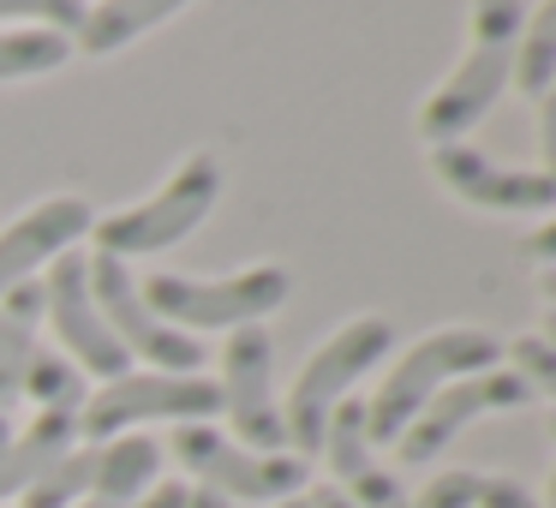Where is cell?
<instances>
[{
  "mask_svg": "<svg viewBox=\"0 0 556 508\" xmlns=\"http://www.w3.org/2000/svg\"><path fill=\"white\" fill-rule=\"evenodd\" d=\"M90 228H97V209L78 192H54L42 204H30L25 216H13L0 228V300L18 281H37V269H49L54 257L78 252V240H90Z\"/></svg>",
  "mask_w": 556,
  "mask_h": 508,
  "instance_id": "4fadbf2b",
  "label": "cell"
},
{
  "mask_svg": "<svg viewBox=\"0 0 556 508\" xmlns=\"http://www.w3.org/2000/svg\"><path fill=\"white\" fill-rule=\"evenodd\" d=\"M527 252H532V264L556 269V221H544V228L532 233V240H527Z\"/></svg>",
  "mask_w": 556,
  "mask_h": 508,
  "instance_id": "f1b7e54d",
  "label": "cell"
},
{
  "mask_svg": "<svg viewBox=\"0 0 556 508\" xmlns=\"http://www.w3.org/2000/svg\"><path fill=\"white\" fill-rule=\"evenodd\" d=\"M66 61H73V42L54 30H0V85L61 73Z\"/></svg>",
  "mask_w": 556,
  "mask_h": 508,
  "instance_id": "7402d4cb",
  "label": "cell"
},
{
  "mask_svg": "<svg viewBox=\"0 0 556 508\" xmlns=\"http://www.w3.org/2000/svg\"><path fill=\"white\" fill-rule=\"evenodd\" d=\"M544 300L556 305V269H544Z\"/></svg>",
  "mask_w": 556,
  "mask_h": 508,
  "instance_id": "d6a6232c",
  "label": "cell"
},
{
  "mask_svg": "<svg viewBox=\"0 0 556 508\" xmlns=\"http://www.w3.org/2000/svg\"><path fill=\"white\" fill-rule=\"evenodd\" d=\"M479 508H539V496L515 472H491V479H479Z\"/></svg>",
  "mask_w": 556,
  "mask_h": 508,
  "instance_id": "484cf974",
  "label": "cell"
},
{
  "mask_svg": "<svg viewBox=\"0 0 556 508\" xmlns=\"http://www.w3.org/2000/svg\"><path fill=\"white\" fill-rule=\"evenodd\" d=\"M25 395L37 401V412L42 407L78 412L85 407V371H78L54 341H37V347H30V365H25Z\"/></svg>",
  "mask_w": 556,
  "mask_h": 508,
  "instance_id": "44dd1931",
  "label": "cell"
},
{
  "mask_svg": "<svg viewBox=\"0 0 556 508\" xmlns=\"http://www.w3.org/2000/svg\"><path fill=\"white\" fill-rule=\"evenodd\" d=\"M85 269H90V300H97L109 335L126 347V359H144L150 371H174V377L204 371V341L180 335V329H168L150 312L132 264H121V257H109V252H85Z\"/></svg>",
  "mask_w": 556,
  "mask_h": 508,
  "instance_id": "52a82bcc",
  "label": "cell"
},
{
  "mask_svg": "<svg viewBox=\"0 0 556 508\" xmlns=\"http://www.w3.org/2000/svg\"><path fill=\"white\" fill-rule=\"evenodd\" d=\"M389 353H395V323L377 317V312L348 317L341 329L324 335V347L300 365V383L288 389V407H281V424H288V443L300 448V460L324 448L329 412H336L341 401L353 395V383H359L371 365H383Z\"/></svg>",
  "mask_w": 556,
  "mask_h": 508,
  "instance_id": "277c9868",
  "label": "cell"
},
{
  "mask_svg": "<svg viewBox=\"0 0 556 508\" xmlns=\"http://www.w3.org/2000/svg\"><path fill=\"white\" fill-rule=\"evenodd\" d=\"M508 371L527 377L532 395H551L556 401V347H544L539 335H520L515 347H508Z\"/></svg>",
  "mask_w": 556,
  "mask_h": 508,
  "instance_id": "d4e9b609",
  "label": "cell"
},
{
  "mask_svg": "<svg viewBox=\"0 0 556 508\" xmlns=\"http://www.w3.org/2000/svg\"><path fill=\"white\" fill-rule=\"evenodd\" d=\"M174 460L198 479V491H216L228 503H288V496H305L300 455H257V448L222 436L216 424H174Z\"/></svg>",
  "mask_w": 556,
  "mask_h": 508,
  "instance_id": "ba28073f",
  "label": "cell"
},
{
  "mask_svg": "<svg viewBox=\"0 0 556 508\" xmlns=\"http://www.w3.org/2000/svg\"><path fill=\"white\" fill-rule=\"evenodd\" d=\"M532 389L520 371H508V365H491V371H472V377H455V383H443L431 401L419 407V419L401 431L395 455L401 467H431L437 455H443L448 443H455L467 424H479L484 412H515L527 407Z\"/></svg>",
  "mask_w": 556,
  "mask_h": 508,
  "instance_id": "30bf717a",
  "label": "cell"
},
{
  "mask_svg": "<svg viewBox=\"0 0 556 508\" xmlns=\"http://www.w3.org/2000/svg\"><path fill=\"white\" fill-rule=\"evenodd\" d=\"M556 78V0H539L520 18V49H515V85L520 97L539 102V90Z\"/></svg>",
  "mask_w": 556,
  "mask_h": 508,
  "instance_id": "ffe728a7",
  "label": "cell"
},
{
  "mask_svg": "<svg viewBox=\"0 0 556 508\" xmlns=\"http://www.w3.org/2000/svg\"><path fill=\"white\" fill-rule=\"evenodd\" d=\"M42 317H49L54 347H61L85 377L109 383V377H126V371H132L126 347L109 335V323H102L97 300H90L85 252H66V257H54V264H49V276H42Z\"/></svg>",
  "mask_w": 556,
  "mask_h": 508,
  "instance_id": "8fae6325",
  "label": "cell"
},
{
  "mask_svg": "<svg viewBox=\"0 0 556 508\" xmlns=\"http://www.w3.org/2000/svg\"><path fill=\"white\" fill-rule=\"evenodd\" d=\"M42 323V281H18L0 300V443H13V407L25 401V365Z\"/></svg>",
  "mask_w": 556,
  "mask_h": 508,
  "instance_id": "9a60e30c",
  "label": "cell"
},
{
  "mask_svg": "<svg viewBox=\"0 0 556 508\" xmlns=\"http://www.w3.org/2000/svg\"><path fill=\"white\" fill-rule=\"evenodd\" d=\"M216 198H222V162L210 156V150H198V156H186L180 168L162 180L156 198H144V204H132V209H114V216H97L90 240H97V252L121 257V264L156 257V252H168V245L192 240L210 221Z\"/></svg>",
  "mask_w": 556,
  "mask_h": 508,
  "instance_id": "5b68a950",
  "label": "cell"
},
{
  "mask_svg": "<svg viewBox=\"0 0 556 508\" xmlns=\"http://www.w3.org/2000/svg\"><path fill=\"white\" fill-rule=\"evenodd\" d=\"M551 436H556V419H551Z\"/></svg>",
  "mask_w": 556,
  "mask_h": 508,
  "instance_id": "d590c367",
  "label": "cell"
},
{
  "mask_svg": "<svg viewBox=\"0 0 556 508\" xmlns=\"http://www.w3.org/2000/svg\"><path fill=\"white\" fill-rule=\"evenodd\" d=\"M491 365H503V341L479 323H443L431 335H419L395 359V371L377 383V395L365 401V436H371V448H395L401 431L419 419V407L437 389L455 383V377L491 371Z\"/></svg>",
  "mask_w": 556,
  "mask_h": 508,
  "instance_id": "7a4b0ae2",
  "label": "cell"
},
{
  "mask_svg": "<svg viewBox=\"0 0 556 508\" xmlns=\"http://www.w3.org/2000/svg\"><path fill=\"white\" fill-rule=\"evenodd\" d=\"M520 18H527L520 0H472L467 54H460V66L425 97V109H419V138L425 144H460V138L503 102V90L515 85Z\"/></svg>",
  "mask_w": 556,
  "mask_h": 508,
  "instance_id": "6da1fadb",
  "label": "cell"
},
{
  "mask_svg": "<svg viewBox=\"0 0 556 508\" xmlns=\"http://www.w3.org/2000/svg\"><path fill=\"white\" fill-rule=\"evenodd\" d=\"M186 508H228V496H216V491H192V496H186Z\"/></svg>",
  "mask_w": 556,
  "mask_h": 508,
  "instance_id": "4dcf8cb0",
  "label": "cell"
},
{
  "mask_svg": "<svg viewBox=\"0 0 556 508\" xmlns=\"http://www.w3.org/2000/svg\"><path fill=\"white\" fill-rule=\"evenodd\" d=\"M186 496H192V484H180V479H156L132 508H186Z\"/></svg>",
  "mask_w": 556,
  "mask_h": 508,
  "instance_id": "83f0119b",
  "label": "cell"
},
{
  "mask_svg": "<svg viewBox=\"0 0 556 508\" xmlns=\"http://www.w3.org/2000/svg\"><path fill=\"white\" fill-rule=\"evenodd\" d=\"M90 0H0V30H54L73 42L85 30Z\"/></svg>",
  "mask_w": 556,
  "mask_h": 508,
  "instance_id": "603a6c76",
  "label": "cell"
},
{
  "mask_svg": "<svg viewBox=\"0 0 556 508\" xmlns=\"http://www.w3.org/2000/svg\"><path fill=\"white\" fill-rule=\"evenodd\" d=\"M539 156H544L539 174H551V180H556V78L539 90Z\"/></svg>",
  "mask_w": 556,
  "mask_h": 508,
  "instance_id": "4316f807",
  "label": "cell"
},
{
  "mask_svg": "<svg viewBox=\"0 0 556 508\" xmlns=\"http://www.w3.org/2000/svg\"><path fill=\"white\" fill-rule=\"evenodd\" d=\"M73 443H78V412H66V407H42L13 443H0V508L13 496H25Z\"/></svg>",
  "mask_w": 556,
  "mask_h": 508,
  "instance_id": "2e32d148",
  "label": "cell"
},
{
  "mask_svg": "<svg viewBox=\"0 0 556 508\" xmlns=\"http://www.w3.org/2000/svg\"><path fill=\"white\" fill-rule=\"evenodd\" d=\"M479 479L484 472L448 467V472H437L419 496H407V508H479Z\"/></svg>",
  "mask_w": 556,
  "mask_h": 508,
  "instance_id": "cb8c5ba5",
  "label": "cell"
},
{
  "mask_svg": "<svg viewBox=\"0 0 556 508\" xmlns=\"http://www.w3.org/2000/svg\"><path fill=\"white\" fill-rule=\"evenodd\" d=\"M305 503H312V508H353L348 496L336 491V484H324V491H312V496H305Z\"/></svg>",
  "mask_w": 556,
  "mask_h": 508,
  "instance_id": "f546056e",
  "label": "cell"
},
{
  "mask_svg": "<svg viewBox=\"0 0 556 508\" xmlns=\"http://www.w3.org/2000/svg\"><path fill=\"white\" fill-rule=\"evenodd\" d=\"M144 288V305L180 335H233L245 323H264L288 305L293 281L281 264H245L233 276H180V269H156Z\"/></svg>",
  "mask_w": 556,
  "mask_h": 508,
  "instance_id": "3957f363",
  "label": "cell"
},
{
  "mask_svg": "<svg viewBox=\"0 0 556 508\" xmlns=\"http://www.w3.org/2000/svg\"><path fill=\"white\" fill-rule=\"evenodd\" d=\"M156 472H162V448L150 443V436L126 431V436H114V443H102L90 496H102V503H114V508H132L138 496L156 484Z\"/></svg>",
  "mask_w": 556,
  "mask_h": 508,
  "instance_id": "ac0fdd59",
  "label": "cell"
},
{
  "mask_svg": "<svg viewBox=\"0 0 556 508\" xmlns=\"http://www.w3.org/2000/svg\"><path fill=\"white\" fill-rule=\"evenodd\" d=\"M97 460H102V443H73L25 496H18V508H73L78 496H90V484H97Z\"/></svg>",
  "mask_w": 556,
  "mask_h": 508,
  "instance_id": "d6986e66",
  "label": "cell"
},
{
  "mask_svg": "<svg viewBox=\"0 0 556 508\" xmlns=\"http://www.w3.org/2000/svg\"><path fill=\"white\" fill-rule=\"evenodd\" d=\"M192 0H90L85 13V30L73 37L78 54H97V61H109V54L132 49L138 37H150L156 25H168V18H180Z\"/></svg>",
  "mask_w": 556,
  "mask_h": 508,
  "instance_id": "e0dca14e",
  "label": "cell"
},
{
  "mask_svg": "<svg viewBox=\"0 0 556 508\" xmlns=\"http://www.w3.org/2000/svg\"><path fill=\"white\" fill-rule=\"evenodd\" d=\"M317 455L329 460V472H336V491L348 496L353 508H407V491H401V479L377 460L371 436H365V401H341L336 412H329L324 424V448Z\"/></svg>",
  "mask_w": 556,
  "mask_h": 508,
  "instance_id": "5bb4252c",
  "label": "cell"
},
{
  "mask_svg": "<svg viewBox=\"0 0 556 508\" xmlns=\"http://www.w3.org/2000/svg\"><path fill=\"white\" fill-rule=\"evenodd\" d=\"M539 341H544V347H556V305L544 312V323H539Z\"/></svg>",
  "mask_w": 556,
  "mask_h": 508,
  "instance_id": "1f68e13d",
  "label": "cell"
},
{
  "mask_svg": "<svg viewBox=\"0 0 556 508\" xmlns=\"http://www.w3.org/2000/svg\"><path fill=\"white\" fill-rule=\"evenodd\" d=\"M276 508H312V503H305V496H288V503H276Z\"/></svg>",
  "mask_w": 556,
  "mask_h": 508,
  "instance_id": "e575fe53",
  "label": "cell"
},
{
  "mask_svg": "<svg viewBox=\"0 0 556 508\" xmlns=\"http://www.w3.org/2000/svg\"><path fill=\"white\" fill-rule=\"evenodd\" d=\"M539 508H556V472H551V491H544V503Z\"/></svg>",
  "mask_w": 556,
  "mask_h": 508,
  "instance_id": "836d02e7",
  "label": "cell"
},
{
  "mask_svg": "<svg viewBox=\"0 0 556 508\" xmlns=\"http://www.w3.org/2000/svg\"><path fill=\"white\" fill-rule=\"evenodd\" d=\"M425 162H431L437 186L448 198H460L467 209H484V216H544V209H556V180L539 168H503L472 144H431Z\"/></svg>",
  "mask_w": 556,
  "mask_h": 508,
  "instance_id": "7c38bea8",
  "label": "cell"
},
{
  "mask_svg": "<svg viewBox=\"0 0 556 508\" xmlns=\"http://www.w3.org/2000/svg\"><path fill=\"white\" fill-rule=\"evenodd\" d=\"M222 412L240 436L233 443L257 448V455H288V424H281L276 401V341L264 323H245L222 347Z\"/></svg>",
  "mask_w": 556,
  "mask_h": 508,
  "instance_id": "9c48e42d",
  "label": "cell"
},
{
  "mask_svg": "<svg viewBox=\"0 0 556 508\" xmlns=\"http://www.w3.org/2000/svg\"><path fill=\"white\" fill-rule=\"evenodd\" d=\"M222 412V383L204 371L192 377H174V371H126L109 377L85 395L78 407V436L85 443H114L126 436L132 424H210Z\"/></svg>",
  "mask_w": 556,
  "mask_h": 508,
  "instance_id": "8992f818",
  "label": "cell"
}]
</instances>
